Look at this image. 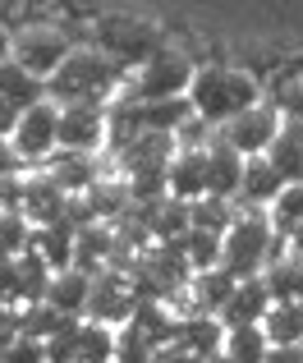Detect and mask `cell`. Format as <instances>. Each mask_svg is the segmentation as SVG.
Instances as JSON below:
<instances>
[{
	"label": "cell",
	"mask_w": 303,
	"mask_h": 363,
	"mask_svg": "<svg viewBox=\"0 0 303 363\" xmlns=\"http://www.w3.org/2000/svg\"><path fill=\"white\" fill-rule=\"evenodd\" d=\"M125 79V65H115L110 55H101L97 46H74L69 60L46 79V101L55 106H110V92Z\"/></svg>",
	"instance_id": "1"
},
{
	"label": "cell",
	"mask_w": 303,
	"mask_h": 363,
	"mask_svg": "<svg viewBox=\"0 0 303 363\" xmlns=\"http://www.w3.org/2000/svg\"><path fill=\"white\" fill-rule=\"evenodd\" d=\"M258 97H262L258 79L244 69H230V65H207L188 83V111L202 124H216V129L230 124L234 116H244V111H253Z\"/></svg>",
	"instance_id": "2"
},
{
	"label": "cell",
	"mask_w": 303,
	"mask_h": 363,
	"mask_svg": "<svg viewBox=\"0 0 303 363\" xmlns=\"http://www.w3.org/2000/svg\"><path fill=\"white\" fill-rule=\"evenodd\" d=\"M271 257H276V230H271L267 212H253V207L239 212L221 240V272L230 281H258Z\"/></svg>",
	"instance_id": "3"
},
{
	"label": "cell",
	"mask_w": 303,
	"mask_h": 363,
	"mask_svg": "<svg viewBox=\"0 0 303 363\" xmlns=\"http://www.w3.org/2000/svg\"><path fill=\"white\" fill-rule=\"evenodd\" d=\"M193 60L184 51H152L134 74V88H129V101H179L188 97V83H193Z\"/></svg>",
	"instance_id": "4"
},
{
	"label": "cell",
	"mask_w": 303,
	"mask_h": 363,
	"mask_svg": "<svg viewBox=\"0 0 303 363\" xmlns=\"http://www.w3.org/2000/svg\"><path fill=\"white\" fill-rule=\"evenodd\" d=\"M69 37L60 33V28H51V23H28L23 33H14V42H9V60L14 65H23L33 79H51L55 69H60L64 60H69Z\"/></svg>",
	"instance_id": "5"
},
{
	"label": "cell",
	"mask_w": 303,
	"mask_h": 363,
	"mask_svg": "<svg viewBox=\"0 0 303 363\" xmlns=\"http://www.w3.org/2000/svg\"><path fill=\"white\" fill-rule=\"evenodd\" d=\"M55 129H60V106H55V101H42V106H33V111L18 116L14 133H9V147L18 152L23 166H46V161L60 152Z\"/></svg>",
	"instance_id": "6"
},
{
	"label": "cell",
	"mask_w": 303,
	"mask_h": 363,
	"mask_svg": "<svg viewBox=\"0 0 303 363\" xmlns=\"http://www.w3.org/2000/svg\"><path fill=\"white\" fill-rule=\"evenodd\" d=\"M97 51L110 55L115 65H143L152 51H161V37L143 18L115 14V18H101L97 23Z\"/></svg>",
	"instance_id": "7"
},
{
	"label": "cell",
	"mask_w": 303,
	"mask_h": 363,
	"mask_svg": "<svg viewBox=\"0 0 303 363\" xmlns=\"http://www.w3.org/2000/svg\"><path fill=\"white\" fill-rule=\"evenodd\" d=\"M60 152H74V157H92V152L106 147V106H60Z\"/></svg>",
	"instance_id": "8"
},
{
	"label": "cell",
	"mask_w": 303,
	"mask_h": 363,
	"mask_svg": "<svg viewBox=\"0 0 303 363\" xmlns=\"http://www.w3.org/2000/svg\"><path fill=\"white\" fill-rule=\"evenodd\" d=\"M276 133H280V116L271 106H262V101L253 111H244V116H234L230 124H221V138L230 143L244 161L267 157V147H271V138H276Z\"/></svg>",
	"instance_id": "9"
},
{
	"label": "cell",
	"mask_w": 303,
	"mask_h": 363,
	"mask_svg": "<svg viewBox=\"0 0 303 363\" xmlns=\"http://www.w3.org/2000/svg\"><path fill=\"white\" fill-rule=\"evenodd\" d=\"M129 318H134V294H129L125 272L97 276V281H92V294H88V313H83V322H97V327L120 331Z\"/></svg>",
	"instance_id": "10"
},
{
	"label": "cell",
	"mask_w": 303,
	"mask_h": 363,
	"mask_svg": "<svg viewBox=\"0 0 303 363\" xmlns=\"http://www.w3.org/2000/svg\"><path fill=\"white\" fill-rule=\"evenodd\" d=\"M202 161H207V198L234 203V198H239V179H244V157L221 133H212V138L202 143Z\"/></svg>",
	"instance_id": "11"
},
{
	"label": "cell",
	"mask_w": 303,
	"mask_h": 363,
	"mask_svg": "<svg viewBox=\"0 0 303 363\" xmlns=\"http://www.w3.org/2000/svg\"><path fill=\"white\" fill-rule=\"evenodd\" d=\"M166 194L184 207L198 203V198H207V161H202V147H198V143H179V152L170 157Z\"/></svg>",
	"instance_id": "12"
},
{
	"label": "cell",
	"mask_w": 303,
	"mask_h": 363,
	"mask_svg": "<svg viewBox=\"0 0 303 363\" xmlns=\"http://www.w3.org/2000/svg\"><path fill=\"white\" fill-rule=\"evenodd\" d=\"M221 340H225L221 318H202V313H184V318H175V340H170V345H175L179 354L202 363V359L221 354Z\"/></svg>",
	"instance_id": "13"
},
{
	"label": "cell",
	"mask_w": 303,
	"mask_h": 363,
	"mask_svg": "<svg viewBox=\"0 0 303 363\" xmlns=\"http://www.w3.org/2000/svg\"><path fill=\"white\" fill-rule=\"evenodd\" d=\"M64 203H69V198H64L46 175H23V207H18V216H23L33 230L60 225L64 221Z\"/></svg>",
	"instance_id": "14"
},
{
	"label": "cell",
	"mask_w": 303,
	"mask_h": 363,
	"mask_svg": "<svg viewBox=\"0 0 303 363\" xmlns=\"http://www.w3.org/2000/svg\"><path fill=\"white\" fill-rule=\"evenodd\" d=\"M42 175L51 179L55 189H60L64 198H83V194H92V184L101 179V170H97V161L92 157H74V152H55L51 161L42 166Z\"/></svg>",
	"instance_id": "15"
},
{
	"label": "cell",
	"mask_w": 303,
	"mask_h": 363,
	"mask_svg": "<svg viewBox=\"0 0 303 363\" xmlns=\"http://www.w3.org/2000/svg\"><path fill=\"white\" fill-rule=\"evenodd\" d=\"M267 308H271V294H267V285H262V276H258V281H239V285H234V294H230V303L221 308V327L225 331H234V327H262Z\"/></svg>",
	"instance_id": "16"
},
{
	"label": "cell",
	"mask_w": 303,
	"mask_h": 363,
	"mask_svg": "<svg viewBox=\"0 0 303 363\" xmlns=\"http://www.w3.org/2000/svg\"><path fill=\"white\" fill-rule=\"evenodd\" d=\"M267 161L285 184H303V124H295V120L280 124V133L267 147Z\"/></svg>",
	"instance_id": "17"
},
{
	"label": "cell",
	"mask_w": 303,
	"mask_h": 363,
	"mask_svg": "<svg viewBox=\"0 0 303 363\" xmlns=\"http://www.w3.org/2000/svg\"><path fill=\"white\" fill-rule=\"evenodd\" d=\"M262 285H267L271 303H303V257H295L290 248L276 253L262 272Z\"/></svg>",
	"instance_id": "18"
},
{
	"label": "cell",
	"mask_w": 303,
	"mask_h": 363,
	"mask_svg": "<svg viewBox=\"0 0 303 363\" xmlns=\"http://www.w3.org/2000/svg\"><path fill=\"white\" fill-rule=\"evenodd\" d=\"M280 189H285V179H280L276 170H271V161H267V157H253V161H244L239 198L253 207V212H267V207L280 198Z\"/></svg>",
	"instance_id": "19"
},
{
	"label": "cell",
	"mask_w": 303,
	"mask_h": 363,
	"mask_svg": "<svg viewBox=\"0 0 303 363\" xmlns=\"http://www.w3.org/2000/svg\"><path fill=\"white\" fill-rule=\"evenodd\" d=\"M0 101H9V106L23 116V111H33V106H42V101H46V83L33 79L23 65L5 60V65H0Z\"/></svg>",
	"instance_id": "20"
},
{
	"label": "cell",
	"mask_w": 303,
	"mask_h": 363,
	"mask_svg": "<svg viewBox=\"0 0 303 363\" xmlns=\"http://www.w3.org/2000/svg\"><path fill=\"white\" fill-rule=\"evenodd\" d=\"M262 336L271 350H299L303 345V303H271L262 318Z\"/></svg>",
	"instance_id": "21"
},
{
	"label": "cell",
	"mask_w": 303,
	"mask_h": 363,
	"mask_svg": "<svg viewBox=\"0 0 303 363\" xmlns=\"http://www.w3.org/2000/svg\"><path fill=\"white\" fill-rule=\"evenodd\" d=\"M234 285H239V281H230L221 267H216V272H198L193 281H188V299H193V313H202V318H221V308L230 303Z\"/></svg>",
	"instance_id": "22"
},
{
	"label": "cell",
	"mask_w": 303,
	"mask_h": 363,
	"mask_svg": "<svg viewBox=\"0 0 303 363\" xmlns=\"http://www.w3.org/2000/svg\"><path fill=\"white\" fill-rule=\"evenodd\" d=\"M88 294H92V281H88V276H79V272L69 267V272L51 276L46 303H51L60 318H83V313H88Z\"/></svg>",
	"instance_id": "23"
},
{
	"label": "cell",
	"mask_w": 303,
	"mask_h": 363,
	"mask_svg": "<svg viewBox=\"0 0 303 363\" xmlns=\"http://www.w3.org/2000/svg\"><path fill=\"white\" fill-rule=\"evenodd\" d=\"M125 327H134L161 354V350H170V340H175V313H170L166 303H134V318H129Z\"/></svg>",
	"instance_id": "24"
},
{
	"label": "cell",
	"mask_w": 303,
	"mask_h": 363,
	"mask_svg": "<svg viewBox=\"0 0 303 363\" xmlns=\"http://www.w3.org/2000/svg\"><path fill=\"white\" fill-rule=\"evenodd\" d=\"M28 248H33L37 257H42L46 267H51L55 276L60 272H69L74 267V230L69 225H46V230H33V240H28Z\"/></svg>",
	"instance_id": "25"
},
{
	"label": "cell",
	"mask_w": 303,
	"mask_h": 363,
	"mask_svg": "<svg viewBox=\"0 0 303 363\" xmlns=\"http://www.w3.org/2000/svg\"><path fill=\"white\" fill-rule=\"evenodd\" d=\"M14 267H18V308H23V303H46V290H51V276H55L51 267H46L33 248L18 253Z\"/></svg>",
	"instance_id": "26"
},
{
	"label": "cell",
	"mask_w": 303,
	"mask_h": 363,
	"mask_svg": "<svg viewBox=\"0 0 303 363\" xmlns=\"http://www.w3.org/2000/svg\"><path fill=\"white\" fill-rule=\"evenodd\" d=\"M221 354L230 363H267L271 345H267V336H262V327H234V331H225Z\"/></svg>",
	"instance_id": "27"
},
{
	"label": "cell",
	"mask_w": 303,
	"mask_h": 363,
	"mask_svg": "<svg viewBox=\"0 0 303 363\" xmlns=\"http://www.w3.org/2000/svg\"><path fill=\"white\" fill-rule=\"evenodd\" d=\"M14 318H18V336L42 340V345L64 327V322H74V318H60L51 303H23V308H14Z\"/></svg>",
	"instance_id": "28"
},
{
	"label": "cell",
	"mask_w": 303,
	"mask_h": 363,
	"mask_svg": "<svg viewBox=\"0 0 303 363\" xmlns=\"http://www.w3.org/2000/svg\"><path fill=\"white\" fill-rule=\"evenodd\" d=\"M267 221L276 230V240H290V235L303 225V184H285L280 198L267 207Z\"/></svg>",
	"instance_id": "29"
},
{
	"label": "cell",
	"mask_w": 303,
	"mask_h": 363,
	"mask_svg": "<svg viewBox=\"0 0 303 363\" xmlns=\"http://www.w3.org/2000/svg\"><path fill=\"white\" fill-rule=\"evenodd\" d=\"M179 248H184V262H188L193 276L221 267V235H207V230H193V225H188L184 240H179Z\"/></svg>",
	"instance_id": "30"
},
{
	"label": "cell",
	"mask_w": 303,
	"mask_h": 363,
	"mask_svg": "<svg viewBox=\"0 0 303 363\" xmlns=\"http://www.w3.org/2000/svg\"><path fill=\"white\" fill-rule=\"evenodd\" d=\"M234 207L230 203H221V198H198V203H188V225L193 230H207V235H221L225 240V230L234 225Z\"/></svg>",
	"instance_id": "31"
},
{
	"label": "cell",
	"mask_w": 303,
	"mask_h": 363,
	"mask_svg": "<svg viewBox=\"0 0 303 363\" xmlns=\"http://www.w3.org/2000/svg\"><path fill=\"white\" fill-rule=\"evenodd\" d=\"M79 363H115V331L83 322L79 331Z\"/></svg>",
	"instance_id": "32"
},
{
	"label": "cell",
	"mask_w": 303,
	"mask_h": 363,
	"mask_svg": "<svg viewBox=\"0 0 303 363\" xmlns=\"http://www.w3.org/2000/svg\"><path fill=\"white\" fill-rule=\"evenodd\" d=\"M28 240H33V225L18 212H0V257L14 262L18 253H28Z\"/></svg>",
	"instance_id": "33"
},
{
	"label": "cell",
	"mask_w": 303,
	"mask_h": 363,
	"mask_svg": "<svg viewBox=\"0 0 303 363\" xmlns=\"http://www.w3.org/2000/svg\"><path fill=\"white\" fill-rule=\"evenodd\" d=\"M79 331H83V318L64 322V327L46 340V363H79Z\"/></svg>",
	"instance_id": "34"
},
{
	"label": "cell",
	"mask_w": 303,
	"mask_h": 363,
	"mask_svg": "<svg viewBox=\"0 0 303 363\" xmlns=\"http://www.w3.org/2000/svg\"><path fill=\"white\" fill-rule=\"evenodd\" d=\"M152 359H156V350H152L134 327L115 331V363H152Z\"/></svg>",
	"instance_id": "35"
},
{
	"label": "cell",
	"mask_w": 303,
	"mask_h": 363,
	"mask_svg": "<svg viewBox=\"0 0 303 363\" xmlns=\"http://www.w3.org/2000/svg\"><path fill=\"white\" fill-rule=\"evenodd\" d=\"M0 363H46V345L42 340H28V336H18L14 345L0 354Z\"/></svg>",
	"instance_id": "36"
},
{
	"label": "cell",
	"mask_w": 303,
	"mask_h": 363,
	"mask_svg": "<svg viewBox=\"0 0 303 363\" xmlns=\"http://www.w3.org/2000/svg\"><path fill=\"white\" fill-rule=\"evenodd\" d=\"M18 303V267L0 257V308H14Z\"/></svg>",
	"instance_id": "37"
},
{
	"label": "cell",
	"mask_w": 303,
	"mask_h": 363,
	"mask_svg": "<svg viewBox=\"0 0 303 363\" xmlns=\"http://www.w3.org/2000/svg\"><path fill=\"white\" fill-rule=\"evenodd\" d=\"M280 106H285V116L295 120V124H303V74H299V79H295V83L285 88V97H280Z\"/></svg>",
	"instance_id": "38"
},
{
	"label": "cell",
	"mask_w": 303,
	"mask_h": 363,
	"mask_svg": "<svg viewBox=\"0 0 303 363\" xmlns=\"http://www.w3.org/2000/svg\"><path fill=\"white\" fill-rule=\"evenodd\" d=\"M18 175H23V161L9 147V138H0V179H18Z\"/></svg>",
	"instance_id": "39"
},
{
	"label": "cell",
	"mask_w": 303,
	"mask_h": 363,
	"mask_svg": "<svg viewBox=\"0 0 303 363\" xmlns=\"http://www.w3.org/2000/svg\"><path fill=\"white\" fill-rule=\"evenodd\" d=\"M14 340H18V318H14V308H0V354H5Z\"/></svg>",
	"instance_id": "40"
},
{
	"label": "cell",
	"mask_w": 303,
	"mask_h": 363,
	"mask_svg": "<svg viewBox=\"0 0 303 363\" xmlns=\"http://www.w3.org/2000/svg\"><path fill=\"white\" fill-rule=\"evenodd\" d=\"M14 124H18V111L9 106V101H0V138H9V133H14Z\"/></svg>",
	"instance_id": "41"
},
{
	"label": "cell",
	"mask_w": 303,
	"mask_h": 363,
	"mask_svg": "<svg viewBox=\"0 0 303 363\" xmlns=\"http://www.w3.org/2000/svg\"><path fill=\"white\" fill-rule=\"evenodd\" d=\"M267 363H303V345L299 350H271Z\"/></svg>",
	"instance_id": "42"
},
{
	"label": "cell",
	"mask_w": 303,
	"mask_h": 363,
	"mask_svg": "<svg viewBox=\"0 0 303 363\" xmlns=\"http://www.w3.org/2000/svg\"><path fill=\"white\" fill-rule=\"evenodd\" d=\"M152 363H198V359H188V354H179V350H175V345H170V350H161V354H156V359H152Z\"/></svg>",
	"instance_id": "43"
},
{
	"label": "cell",
	"mask_w": 303,
	"mask_h": 363,
	"mask_svg": "<svg viewBox=\"0 0 303 363\" xmlns=\"http://www.w3.org/2000/svg\"><path fill=\"white\" fill-rule=\"evenodd\" d=\"M290 253H295V257H303V225H299L295 235H290Z\"/></svg>",
	"instance_id": "44"
},
{
	"label": "cell",
	"mask_w": 303,
	"mask_h": 363,
	"mask_svg": "<svg viewBox=\"0 0 303 363\" xmlns=\"http://www.w3.org/2000/svg\"><path fill=\"white\" fill-rule=\"evenodd\" d=\"M9 42H14V37H9V33H5V28H0V65H5V60H9Z\"/></svg>",
	"instance_id": "45"
},
{
	"label": "cell",
	"mask_w": 303,
	"mask_h": 363,
	"mask_svg": "<svg viewBox=\"0 0 303 363\" xmlns=\"http://www.w3.org/2000/svg\"><path fill=\"white\" fill-rule=\"evenodd\" d=\"M202 363H230V359H225V354H212V359H202Z\"/></svg>",
	"instance_id": "46"
}]
</instances>
